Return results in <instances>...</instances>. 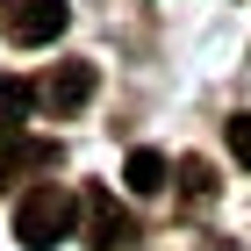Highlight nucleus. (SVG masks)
I'll list each match as a JSON object with an SVG mask.
<instances>
[{
  "label": "nucleus",
  "mask_w": 251,
  "mask_h": 251,
  "mask_svg": "<svg viewBox=\"0 0 251 251\" xmlns=\"http://www.w3.org/2000/svg\"><path fill=\"white\" fill-rule=\"evenodd\" d=\"M86 244L94 251H129L136 244V223H129V208H115V194H86Z\"/></svg>",
  "instance_id": "obj_4"
},
{
  "label": "nucleus",
  "mask_w": 251,
  "mask_h": 251,
  "mask_svg": "<svg viewBox=\"0 0 251 251\" xmlns=\"http://www.w3.org/2000/svg\"><path fill=\"white\" fill-rule=\"evenodd\" d=\"M36 100L50 108V115H72V108H86V100H94V65H86V58L50 65V72H43V86H36Z\"/></svg>",
  "instance_id": "obj_3"
},
{
  "label": "nucleus",
  "mask_w": 251,
  "mask_h": 251,
  "mask_svg": "<svg viewBox=\"0 0 251 251\" xmlns=\"http://www.w3.org/2000/svg\"><path fill=\"white\" fill-rule=\"evenodd\" d=\"M79 215H86V201H79L72 187H58V179H43V187H29L15 201V237L29 251H50V244H65V237L79 230Z\"/></svg>",
  "instance_id": "obj_1"
},
{
  "label": "nucleus",
  "mask_w": 251,
  "mask_h": 251,
  "mask_svg": "<svg viewBox=\"0 0 251 251\" xmlns=\"http://www.w3.org/2000/svg\"><path fill=\"white\" fill-rule=\"evenodd\" d=\"M122 179H129V194H165V179H173V165H165V151H129V165H122Z\"/></svg>",
  "instance_id": "obj_6"
},
{
  "label": "nucleus",
  "mask_w": 251,
  "mask_h": 251,
  "mask_svg": "<svg viewBox=\"0 0 251 251\" xmlns=\"http://www.w3.org/2000/svg\"><path fill=\"white\" fill-rule=\"evenodd\" d=\"M50 165H58V144H29V136L0 144V187H15L29 173H50Z\"/></svg>",
  "instance_id": "obj_5"
},
{
  "label": "nucleus",
  "mask_w": 251,
  "mask_h": 251,
  "mask_svg": "<svg viewBox=\"0 0 251 251\" xmlns=\"http://www.w3.org/2000/svg\"><path fill=\"white\" fill-rule=\"evenodd\" d=\"M29 86H22V79H0V144H15L22 136V122H29Z\"/></svg>",
  "instance_id": "obj_7"
},
{
  "label": "nucleus",
  "mask_w": 251,
  "mask_h": 251,
  "mask_svg": "<svg viewBox=\"0 0 251 251\" xmlns=\"http://www.w3.org/2000/svg\"><path fill=\"white\" fill-rule=\"evenodd\" d=\"M65 22H72L65 0H7V36L29 43V50H36V43H58Z\"/></svg>",
  "instance_id": "obj_2"
},
{
  "label": "nucleus",
  "mask_w": 251,
  "mask_h": 251,
  "mask_svg": "<svg viewBox=\"0 0 251 251\" xmlns=\"http://www.w3.org/2000/svg\"><path fill=\"white\" fill-rule=\"evenodd\" d=\"M179 179H187V194H194V201H201V194H215V173L201 165V158H187V165H179Z\"/></svg>",
  "instance_id": "obj_8"
},
{
  "label": "nucleus",
  "mask_w": 251,
  "mask_h": 251,
  "mask_svg": "<svg viewBox=\"0 0 251 251\" xmlns=\"http://www.w3.org/2000/svg\"><path fill=\"white\" fill-rule=\"evenodd\" d=\"M230 158L251 165V115H230Z\"/></svg>",
  "instance_id": "obj_9"
}]
</instances>
